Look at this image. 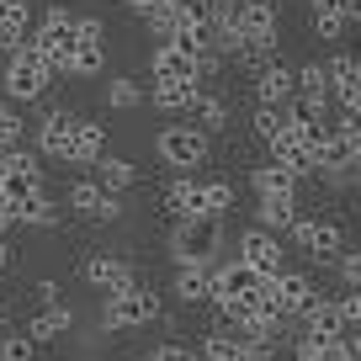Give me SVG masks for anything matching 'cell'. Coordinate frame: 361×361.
Returning a JSON list of instances; mask_svg holds the SVG:
<instances>
[{
    "instance_id": "6da1fadb",
    "label": "cell",
    "mask_w": 361,
    "mask_h": 361,
    "mask_svg": "<svg viewBox=\"0 0 361 361\" xmlns=\"http://www.w3.org/2000/svg\"><path fill=\"white\" fill-rule=\"evenodd\" d=\"M218 250H224V218H192V224L170 228V255L180 266H218Z\"/></svg>"
},
{
    "instance_id": "7a4b0ae2",
    "label": "cell",
    "mask_w": 361,
    "mask_h": 361,
    "mask_svg": "<svg viewBox=\"0 0 361 361\" xmlns=\"http://www.w3.org/2000/svg\"><path fill=\"white\" fill-rule=\"evenodd\" d=\"M54 75H59V69L48 64L32 43H27L22 54L6 59V75H0V80H6V96H11V102H37V96L54 85Z\"/></svg>"
},
{
    "instance_id": "3957f363",
    "label": "cell",
    "mask_w": 361,
    "mask_h": 361,
    "mask_svg": "<svg viewBox=\"0 0 361 361\" xmlns=\"http://www.w3.org/2000/svg\"><path fill=\"white\" fill-rule=\"evenodd\" d=\"M154 154L165 159V165H176L180 176H186V170L207 165L213 144H207V133H202L197 123H170V128H159V138H154Z\"/></svg>"
},
{
    "instance_id": "277c9868",
    "label": "cell",
    "mask_w": 361,
    "mask_h": 361,
    "mask_svg": "<svg viewBox=\"0 0 361 361\" xmlns=\"http://www.w3.org/2000/svg\"><path fill=\"white\" fill-rule=\"evenodd\" d=\"M149 319H159V293L144 282L133 293H117L102 303V329H144Z\"/></svg>"
},
{
    "instance_id": "5b68a950",
    "label": "cell",
    "mask_w": 361,
    "mask_h": 361,
    "mask_svg": "<svg viewBox=\"0 0 361 361\" xmlns=\"http://www.w3.org/2000/svg\"><path fill=\"white\" fill-rule=\"evenodd\" d=\"M43 192H48V186H43V165L16 149V154L0 165V202H6V207H27V202H37Z\"/></svg>"
},
{
    "instance_id": "8992f818",
    "label": "cell",
    "mask_w": 361,
    "mask_h": 361,
    "mask_svg": "<svg viewBox=\"0 0 361 361\" xmlns=\"http://www.w3.org/2000/svg\"><path fill=\"white\" fill-rule=\"evenodd\" d=\"M234 260H245L250 271H260V276H282L287 271V250H282V234H271V228H260V224H250L245 234H239V250H234Z\"/></svg>"
},
{
    "instance_id": "52a82bcc",
    "label": "cell",
    "mask_w": 361,
    "mask_h": 361,
    "mask_svg": "<svg viewBox=\"0 0 361 361\" xmlns=\"http://www.w3.org/2000/svg\"><path fill=\"white\" fill-rule=\"evenodd\" d=\"M287 239H293L308 260H340V255L350 250L345 228H340L335 218H298V228H293Z\"/></svg>"
},
{
    "instance_id": "ba28073f",
    "label": "cell",
    "mask_w": 361,
    "mask_h": 361,
    "mask_svg": "<svg viewBox=\"0 0 361 361\" xmlns=\"http://www.w3.org/2000/svg\"><path fill=\"white\" fill-rule=\"evenodd\" d=\"M356 165H361V123H345V117H340V123L329 128V138L319 144V170H324L329 180H340Z\"/></svg>"
},
{
    "instance_id": "9c48e42d",
    "label": "cell",
    "mask_w": 361,
    "mask_h": 361,
    "mask_svg": "<svg viewBox=\"0 0 361 361\" xmlns=\"http://www.w3.org/2000/svg\"><path fill=\"white\" fill-rule=\"evenodd\" d=\"M266 293H271V308H276L282 319H303L308 308H314L319 287H314L308 271H282V276H271V282H266Z\"/></svg>"
},
{
    "instance_id": "30bf717a",
    "label": "cell",
    "mask_w": 361,
    "mask_h": 361,
    "mask_svg": "<svg viewBox=\"0 0 361 361\" xmlns=\"http://www.w3.org/2000/svg\"><path fill=\"white\" fill-rule=\"evenodd\" d=\"M64 202L75 207L80 218H90V224H112V218H123V202H117V192H106L102 180H75Z\"/></svg>"
},
{
    "instance_id": "8fae6325",
    "label": "cell",
    "mask_w": 361,
    "mask_h": 361,
    "mask_svg": "<svg viewBox=\"0 0 361 361\" xmlns=\"http://www.w3.org/2000/svg\"><path fill=\"white\" fill-rule=\"evenodd\" d=\"M85 282L96 287V293L117 298V293H133L138 287V271H133V260H123V255H90L85 260Z\"/></svg>"
},
{
    "instance_id": "7c38bea8",
    "label": "cell",
    "mask_w": 361,
    "mask_h": 361,
    "mask_svg": "<svg viewBox=\"0 0 361 361\" xmlns=\"http://www.w3.org/2000/svg\"><path fill=\"white\" fill-rule=\"evenodd\" d=\"M75 133H80V117L75 112H48L43 123H37V149H43L48 159H64L75 154Z\"/></svg>"
},
{
    "instance_id": "4fadbf2b",
    "label": "cell",
    "mask_w": 361,
    "mask_h": 361,
    "mask_svg": "<svg viewBox=\"0 0 361 361\" xmlns=\"http://www.w3.org/2000/svg\"><path fill=\"white\" fill-rule=\"evenodd\" d=\"M165 213L176 218V224H192V218H207V192H202V180H192V176H176L165 186Z\"/></svg>"
},
{
    "instance_id": "5bb4252c",
    "label": "cell",
    "mask_w": 361,
    "mask_h": 361,
    "mask_svg": "<svg viewBox=\"0 0 361 361\" xmlns=\"http://www.w3.org/2000/svg\"><path fill=\"white\" fill-rule=\"evenodd\" d=\"M345 314H340V298H324L319 293L314 298V308H308L303 314V335L308 340H324V345H340V340H345Z\"/></svg>"
},
{
    "instance_id": "9a60e30c",
    "label": "cell",
    "mask_w": 361,
    "mask_h": 361,
    "mask_svg": "<svg viewBox=\"0 0 361 361\" xmlns=\"http://www.w3.org/2000/svg\"><path fill=\"white\" fill-rule=\"evenodd\" d=\"M266 149H271V159H276V165H287V170H293L298 180H303V176H314V170H319V149H314V144L303 138V128L282 133L276 144H266Z\"/></svg>"
},
{
    "instance_id": "2e32d148",
    "label": "cell",
    "mask_w": 361,
    "mask_h": 361,
    "mask_svg": "<svg viewBox=\"0 0 361 361\" xmlns=\"http://www.w3.org/2000/svg\"><path fill=\"white\" fill-rule=\"evenodd\" d=\"M250 186H255L260 202H298V176L287 165H276V159L250 170Z\"/></svg>"
},
{
    "instance_id": "e0dca14e",
    "label": "cell",
    "mask_w": 361,
    "mask_h": 361,
    "mask_svg": "<svg viewBox=\"0 0 361 361\" xmlns=\"http://www.w3.org/2000/svg\"><path fill=\"white\" fill-rule=\"evenodd\" d=\"M239 37L255 48H276V6L271 0H245L239 6Z\"/></svg>"
},
{
    "instance_id": "ac0fdd59",
    "label": "cell",
    "mask_w": 361,
    "mask_h": 361,
    "mask_svg": "<svg viewBox=\"0 0 361 361\" xmlns=\"http://www.w3.org/2000/svg\"><path fill=\"white\" fill-rule=\"evenodd\" d=\"M298 96H303V85H298V69H287V64H271L266 75L255 80V102L260 106H293Z\"/></svg>"
},
{
    "instance_id": "d6986e66",
    "label": "cell",
    "mask_w": 361,
    "mask_h": 361,
    "mask_svg": "<svg viewBox=\"0 0 361 361\" xmlns=\"http://www.w3.org/2000/svg\"><path fill=\"white\" fill-rule=\"evenodd\" d=\"M213 271L218 266H180L176 271V303H186V308H202V303H213Z\"/></svg>"
},
{
    "instance_id": "ffe728a7",
    "label": "cell",
    "mask_w": 361,
    "mask_h": 361,
    "mask_svg": "<svg viewBox=\"0 0 361 361\" xmlns=\"http://www.w3.org/2000/svg\"><path fill=\"white\" fill-rule=\"evenodd\" d=\"M149 75L154 80H197V59L180 54L176 43H159L154 54H149ZM197 85H202V80H197Z\"/></svg>"
},
{
    "instance_id": "44dd1931",
    "label": "cell",
    "mask_w": 361,
    "mask_h": 361,
    "mask_svg": "<svg viewBox=\"0 0 361 361\" xmlns=\"http://www.w3.org/2000/svg\"><path fill=\"white\" fill-rule=\"evenodd\" d=\"M197 96H202L197 80H154V90H149V102H154L159 112H192Z\"/></svg>"
},
{
    "instance_id": "7402d4cb",
    "label": "cell",
    "mask_w": 361,
    "mask_h": 361,
    "mask_svg": "<svg viewBox=\"0 0 361 361\" xmlns=\"http://www.w3.org/2000/svg\"><path fill=\"white\" fill-rule=\"evenodd\" d=\"M69 324H75V308L59 303V308H43V314H32L22 329L37 340V345H48V340H64V335H69Z\"/></svg>"
},
{
    "instance_id": "603a6c76",
    "label": "cell",
    "mask_w": 361,
    "mask_h": 361,
    "mask_svg": "<svg viewBox=\"0 0 361 361\" xmlns=\"http://www.w3.org/2000/svg\"><path fill=\"white\" fill-rule=\"evenodd\" d=\"M202 361H245V335L228 324H213L202 335Z\"/></svg>"
},
{
    "instance_id": "cb8c5ba5",
    "label": "cell",
    "mask_w": 361,
    "mask_h": 361,
    "mask_svg": "<svg viewBox=\"0 0 361 361\" xmlns=\"http://www.w3.org/2000/svg\"><path fill=\"white\" fill-rule=\"evenodd\" d=\"M102 159H106V128L80 117V133H75V154H69V165H102Z\"/></svg>"
},
{
    "instance_id": "d4e9b609",
    "label": "cell",
    "mask_w": 361,
    "mask_h": 361,
    "mask_svg": "<svg viewBox=\"0 0 361 361\" xmlns=\"http://www.w3.org/2000/svg\"><path fill=\"white\" fill-rule=\"evenodd\" d=\"M250 123H255V138L260 144H276V138L282 133H293V106H255V117H250Z\"/></svg>"
},
{
    "instance_id": "484cf974",
    "label": "cell",
    "mask_w": 361,
    "mask_h": 361,
    "mask_svg": "<svg viewBox=\"0 0 361 361\" xmlns=\"http://www.w3.org/2000/svg\"><path fill=\"white\" fill-rule=\"evenodd\" d=\"M255 224L271 234H293L298 228V202H255Z\"/></svg>"
},
{
    "instance_id": "4316f807",
    "label": "cell",
    "mask_w": 361,
    "mask_h": 361,
    "mask_svg": "<svg viewBox=\"0 0 361 361\" xmlns=\"http://www.w3.org/2000/svg\"><path fill=\"white\" fill-rule=\"evenodd\" d=\"M96 180H102L106 192H128L138 180V170H133V159H123V154H106L102 165H96Z\"/></svg>"
},
{
    "instance_id": "83f0119b",
    "label": "cell",
    "mask_w": 361,
    "mask_h": 361,
    "mask_svg": "<svg viewBox=\"0 0 361 361\" xmlns=\"http://www.w3.org/2000/svg\"><path fill=\"white\" fill-rule=\"evenodd\" d=\"M186 117H192L202 133H218V128L228 123V102H224V96H207V90H202V96H197V106H192Z\"/></svg>"
},
{
    "instance_id": "f1b7e54d",
    "label": "cell",
    "mask_w": 361,
    "mask_h": 361,
    "mask_svg": "<svg viewBox=\"0 0 361 361\" xmlns=\"http://www.w3.org/2000/svg\"><path fill=\"white\" fill-rule=\"evenodd\" d=\"M138 102H144V85H138V80H128V75L106 80V106H112V112H133Z\"/></svg>"
},
{
    "instance_id": "f546056e",
    "label": "cell",
    "mask_w": 361,
    "mask_h": 361,
    "mask_svg": "<svg viewBox=\"0 0 361 361\" xmlns=\"http://www.w3.org/2000/svg\"><path fill=\"white\" fill-rule=\"evenodd\" d=\"M16 224H27V228H54L59 224V202L54 197H37V202H27V207H16Z\"/></svg>"
},
{
    "instance_id": "4dcf8cb0",
    "label": "cell",
    "mask_w": 361,
    "mask_h": 361,
    "mask_svg": "<svg viewBox=\"0 0 361 361\" xmlns=\"http://www.w3.org/2000/svg\"><path fill=\"white\" fill-rule=\"evenodd\" d=\"M0 361H37V340L27 335V329L0 335Z\"/></svg>"
},
{
    "instance_id": "1f68e13d",
    "label": "cell",
    "mask_w": 361,
    "mask_h": 361,
    "mask_svg": "<svg viewBox=\"0 0 361 361\" xmlns=\"http://www.w3.org/2000/svg\"><path fill=\"white\" fill-rule=\"evenodd\" d=\"M102 69H106V48H96V43H80V48H75L69 75H102Z\"/></svg>"
},
{
    "instance_id": "d6a6232c",
    "label": "cell",
    "mask_w": 361,
    "mask_h": 361,
    "mask_svg": "<svg viewBox=\"0 0 361 361\" xmlns=\"http://www.w3.org/2000/svg\"><path fill=\"white\" fill-rule=\"evenodd\" d=\"M345 22H350V16L340 11V6H319V11H314V32H319V37H329V43L345 32Z\"/></svg>"
},
{
    "instance_id": "836d02e7",
    "label": "cell",
    "mask_w": 361,
    "mask_h": 361,
    "mask_svg": "<svg viewBox=\"0 0 361 361\" xmlns=\"http://www.w3.org/2000/svg\"><path fill=\"white\" fill-rule=\"evenodd\" d=\"M335 102H340V117H345V123H361V75L345 80V85H335Z\"/></svg>"
},
{
    "instance_id": "e575fe53",
    "label": "cell",
    "mask_w": 361,
    "mask_h": 361,
    "mask_svg": "<svg viewBox=\"0 0 361 361\" xmlns=\"http://www.w3.org/2000/svg\"><path fill=\"white\" fill-rule=\"evenodd\" d=\"M202 192H207V218H224L234 207V186L228 180H202Z\"/></svg>"
},
{
    "instance_id": "d590c367",
    "label": "cell",
    "mask_w": 361,
    "mask_h": 361,
    "mask_svg": "<svg viewBox=\"0 0 361 361\" xmlns=\"http://www.w3.org/2000/svg\"><path fill=\"white\" fill-rule=\"evenodd\" d=\"M0 22L32 37V6H27V0H0Z\"/></svg>"
},
{
    "instance_id": "8d00e7d4",
    "label": "cell",
    "mask_w": 361,
    "mask_h": 361,
    "mask_svg": "<svg viewBox=\"0 0 361 361\" xmlns=\"http://www.w3.org/2000/svg\"><path fill=\"white\" fill-rule=\"evenodd\" d=\"M298 85H303V96H335L324 64H303V69H298Z\"/></svg>"
},
{
    "instance_id": "74e56055",
    "label": "cell",
    "mask_w": 361,
    "mask_h": 361,
    "mask_svg": "<svg viewBox=\"0 0 361 361\" xmlns=\"http://www.w3.org/2000/svg\"><path fill=\"white\" fill-rule=\"evenodd\" d=\"M340 282H345V293H361V250H345V255L335 260Z\"/></svg>"
},
{
    "instance_id": "f35d334b",
    "label": "cell",
    "mask_w": 361,
    "mask_h": 361,
    "mask_svg": "<svg viewBox=\"0 0 361 361\" xmlns=\"http://www.w3.org/2000/svg\"><path fill=\"white\" fill-rule=\"evenodd\" d=\"M75 37H80V43L106 48V22H102V16H80V22H75Z\"/></svg>"
},
{
    "instance_id": "ab89813d",
    "label": "cell",
    "mask_w": 361,
    "mask_h": 361,
    "mask_svg": "<svg viewBox=\"0 0 361 361\" xmlns=\"http://www.w3.org/2000/svg\"><path fill=\"white\" fill-rule=\"evenodd\" d=\"M0 138L6 144H22V112L11 102H0Z\"/></svg>"
},
{
    "instance_id": "60d3db41",
    "label": "cell",
    "mask_w": 361,
    "mask_h": 361,
    "mask_svg": "<svg viewBox=\"0 0 361 361\" xmlns=\"http://www.w3.org/2000/svg\"><path fill=\"white\" fill-rule=\"evenodd\" d=\"M329 356V345H324V340H298V350H293V361H324Z\"/></svg>"
},
{
    "instance_id": "b9f144b4",
    "label": "cell",
    "mask_w": 361,
    "mask_h": 361,
    "mask_svg": "<svg viewBox=\"0 0 361 361\" xmlns=\"http://www.w3.org/2000/svg\"><path fill=\"white\" fill-rule=\"evenodd\" d=\"M159 361H202V350H192V345H159Z\"/></svg>"
},
{
    "instance_id": "7bdbcfd3",
    "label": "cell",
    "mask_w": 361,
    "mask_h": 361,
    "mask_svg": "<svg viewBox=\"0 0 361 361\" xmlns=\"http://www.w3.org/2000/svg\"><path fill=\"white\" fill-rule=\"evenodd\" d=\"M37 303H43V308H59V303H64V293H59L54 276H43V282H37Z\"/></svg>"
},
{
    "instance_id": "ee69618b",
    "label": "cell",
    "mask_w": 361,
    "mask_h": 361,
    "mask_svg": "<svg viewBox=\"0 0 361 361\" xmlns=\"http://www.w3.org/2000/svg\"><path fill=\"white\" fill-rule=\"evenodd\" d=\"M340 314H345L350 329H361V293H345V298H340Z\"/></svg>"
},
{
    "instance_id": "f6af8a7d",
    "label": "cell",
    "mask_w": 361,
    "mask_h": 361,
    "mask_svg": "<svg viewBox=\"0 0 361 361\" xmlns=\"http://www.w3.org/2000/svg\"><path fill=\"white\" fill-rule=\"evenodd\" d=\"M75 22H80V16H69L64 6H48V11H43V27H75Z\"/></svg>"
},
{
    "instance_id": "bcb514c9",
    "label": "cell",
    "mask_w": 361,
    "mask_h": 361,
    "mask_svg": "<svg viewBox=\"0 0 361 361\" xmlns=\"http://www.w3.org/2000/svg\"><path fill=\"white\" fill-rule=\"evenodd\" d=\"M340 345H345L350 361H361V329H345V340H340Z\"/></svg>"
},
{
    "instance_id": "7dc6e473",
    "label": "cell",
    "mask_w": 361,
    "mask_h": 361,
    "mask_svg": "<svg viewBox=\"0 0 361 361\" xmlns=\"http://www.w3.org/2000/svg\"><path fill=\"white\" fill-rule=\"evenodd\" d=\"M245 361H276V345H245Z\"/></svg>"
},
{
    "instance_id": "c3c4849f",
    "label": "cell",
    "mask_w": 361,
    "mask_h": 361,
    "mask_svg": "<svg viewBox=\"0 0 361 361\" xmlns=\"http://www.w3.org/2000/svg\"><path fill=\"white\" fill-rule=\"evenodd\" d=\"M11 228H16V207L0 202V239H11Z\"/></svg>"
},
{
    "instance_id": "681fc988",
    "label": "cell",
    "mask_w": 361,
    "mask_h": 361,
    "mask_svg": "<svg viewBox=\"0 0 361 361\" xmlns=\"http://www.w3.org/2000/svg\"><path fill=\"white\" fill-rule=\"evenodd\" d=\"M345 16H350L356 27H361V0H345Z\"/></svg>"
},
{
    "instance_id": "f907efd6",
    "label": "cell",
    "mask_w": 361,
    "mask_h": 361,
    "mask_svg": "<svg viewBox=\"0 0 361 361\" xmlns=\"http://www.w3.org/2000/svg\"><path fill=\"white\" fill-rule=\"evenodd\" d=\"M324 361H350V356H345V345H329V356H324Z\"/></svg>"
},
{
    "instance_id": "816d5d0a",
    "label": "cell",
    "mask_w": 361,
    "mask_h": 361,
    "mask_svg": "<svg viewBox=\"0 0 361 361\" xmlns=\"http://www.w3.org/2000/svg\"><path fill=\"white\" fill-rule=\"evenodd\" d=\"M11 266V245H6V239H0V271Z\"/></svg>"
},
{
    "instance_id": "f5cc1de1",
    "label": "cell",
    "mask_w": 361,
    "mask_h": 361,
    "mask_svg": "<svg viewBox=\"0 0 361 361\" xmlns=\"http://www.w3.org/2000/svg\"><path fill=\"white\" fill-rule=\"evenodd\" d=\"M11 154H16V144H6V138H0V165H6Z\"/></svg>"
},
{
    "instance_id": "db71d44e",
    "label": "cell",
    "mask_w": 361,
    "mask_h": 361,
    "mask_svg": "<svg viewBox=\"0 0 361 361\" xmlns=\"http://www.w3.org/2000/svg\"><path fill=\"white\" fill-rule=\"evenodd\" d=\"M133 361H159V350H149V356H133Z\"/></svg>"
},
{
    "instance_id": "11a10c76",
    "label": "cell",
    "mask_w": 361,
    "mask_h": 361,
    "mask_svg": "<svg viewBox=\"0 0 361 361\" xmlns=\"http://www.w3.org/2000/svg\"><path fill=\"white\" fill-rule=\"evenodd\" d=\"M356 202H361V176H356Z\"/></svg>"
}]
</instances>
